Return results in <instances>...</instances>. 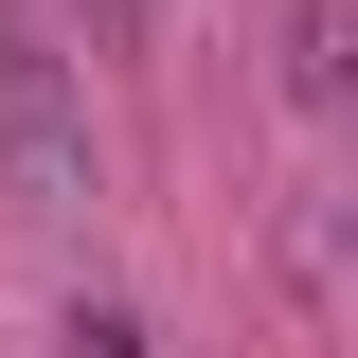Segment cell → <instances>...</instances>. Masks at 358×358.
<instances>
[{
	"label": "cell",
	"mask_w": 358,
	"mask_h": 358,
	"mask_svg": "<svg viewBox=\"0 0 358 358\" xmlns=\"http://www.w3.org/2000/svg\"><path fill=\"white\" fill-rule=\"evenodd\" d=\"M0 215H90V90L36 0H0Z\"/></svg>",
	"instance_id": "cell-1"
},
{
	"label": "cell",
	"mask_w": 358,
	"mask_h": 358,
	"mask_svg": "<svg viewBox=\"0 0 358 358\" xmlns=\"http://www.w3.org/2000/svg\"><path fill=\"white\" fill-rule=\"evenodd\" d=\"M287 108H358V18L341 0H287Z\"/></svg>",
	"instance_id": "cell-2"
},
{
	"label": "cell",
	"mask_w": 358,
	"mask_h": 358,
	"mask_svg": "<svg viewBox=\"0 0 358 358\" xmlns=\"http://www.w3.org/2000/svg\"><path fill=\"white\" fill-rule=\"evenodd\" d=\"M126 341H143V322H108V305H90V322H72V358H126Z\"/></svg>",
	"instance_id": "cell-3"
}]
</instances>
